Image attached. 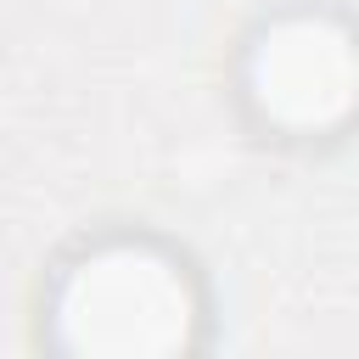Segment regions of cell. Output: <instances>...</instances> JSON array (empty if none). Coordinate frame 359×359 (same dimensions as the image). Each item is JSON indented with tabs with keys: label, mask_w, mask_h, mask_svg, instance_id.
<instances>
[{
	"label": "cell",
	"mask_w": 359,
	"mask_h": 359,
	"mask_svg": "<svg viewBox=\"0 0 359 359\" xmlns=\"http://www.w3.org/2000/svg\"><path fill=\"white\" fill-rule=\"evenodd\" d=\"M45 314L67 348L146 353L180 348L185 325L202 320V297L185 252L146 230H107L56 258Z\"/></svg>",
	"instance_id": "1"
},
{
	"label": "cell",
	"mask_w": 359,
	"mask_h": 359,
	"mask_svg": "<svg viewBox=\"0 0 359 359\" xmlns=\"http://www.w3.org/2000/svg\"><path fill=\"white\" fill-rule=\"evenodd\" d=\"M241 101L275 140H337L359 118V22L303 0L241 39Z\"/></svg>",
	"instance_id": "2"
}]
</instances>
